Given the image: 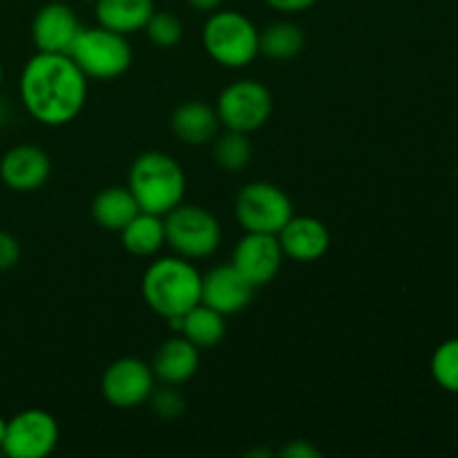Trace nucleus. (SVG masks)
Listing matches in <instances>:
<instances>
[{
    "mask_svg": "<svg viewBox=\"0 0 458 458\" xmlns=\"http://www.w3.org/2000/svg\"><path fill=\"white\" fill-rule=\"evenodd\" d=\"M21 101L27 114L49 128H61L83 112L88 76L70 54L38 52L21 72Z\"/></svg>",
    "mask_w": 458,
    "mask_h": 458,
    "instance_id": "nucleus-1",
    "label": "nucleus"
},
{
    "mask_svg": "<svg viewBox=\"0 0 458 458\" xmlns=\"http://www.w3.org/2000/svg\"><path fill=\"white\" fill-rule=\"evenodd\" d=\"M141 293L157 316L179 318L201 302V273L186 258H159L146 268Z\"/></svg>",
    "mask_w": 458,
    "mask_h": 458,
    "instance_id": "nucleus-2",
    "label": "nucleus"
},
{
    "mask_svg": "<svg viewBox=\"0 0 458 458\" xmlns=\"http://www.w3.org/2000/svg\"><path fill=\"white\" fill-rule=\"evenodd\" d=\"M128 188L146 213L168 215L186 195V173L165 152L150 150L134 159L128 174Z\"/></svg>",
    "mask_w": 458,
    "mask_h": 458,
    "instance_id": "nucleus-3",
    "label": "nucleus"
},
{
    "mask_svg": "<svg viewBox=\"0 0 458 458\" xmlns=\"http://www.w3.org/2000/svg\"><path fill=\"white\" fill-rule=\"evenodd\" d=\"M201 43L217 65L240 70L258 58L259 30L235 9H217L201 30Z\"/></svg>",
    "mask_w": 458,
    "mask_h": 458,
    "instance_id": "nucleus-4",
    "label": "nucleus"
},
{
    "mask_svg": "<svg viewBox=\"0 0 458 458\" xmlns=\"http://www.w3.org/2000/svg\"><path fill=\"white\" fill-rule=\"evenodd\" d=\"M165 244L186 259H204L222 246V224L210 210L197 204H179L164 215Z\"/></svg>",
    "mask_w": 458,
    "mask_h": 458,
    "instance_id": "nucleus-5",
    "label": "nucleus"
},
{
    "mask_svg": "<svg viewBox=\"0 0 458 458\" xmlns=\"http://www.w3.org/2000/svg\"><path fill=\"white\" fill-rule=\"evenodd\" d=\"M70 58L88 79L110 81L125 74L132 65V47L128 36L116 34L106 27L81 30L70 49Z\"/></svg>",
    "mask_w": 458,
    "mask_h": 458,
    "instance_id": "nucleus-6",
    "label": "nucleus"
},
{
    "mask_svg": "<svg viewBox=\"0 0 458 458\" xmlns=\"http://www.w3.org/2000/svg\"><path fill=\"white\" fill-rule=\"evenodd\" d=\"M293 217V201L271 182H250L237 192L235 219L244 233L277 235Z\"/></svg>",
    "mask_w": 458,
    "mask_h": 458,
    "instance_id": "nucleus-7",
    "label": "nucleus"
},
{
    "mask_svg": "<svg viewBox=\"0 0 458 458\" xmlns=\"http://www.w3.org/2000/svg\"><path fill=\"white\" fill-rule=\"evenodd\" d=\"M215 110L224 128L250 134L271 119L273 97L259 81L242 79L222 89Z\"/></svg>",
    "mask_w": 458,
    "mask_h": 458,
    "instance_id": "nucleus-8",
    "label": "nucleus"
},
{
    "mask_svg": "<svg viewBox=\"0 0 458 458\" xmlns=\"http://www.w3.org/2000/svg\"><path fill=\"white\" fill-rule=\"evenodd\" d=\"M58 438V420L49 411L31 407L7 420L3 454L9 458H45L56 450Z\"/></svg>",
    "mask_w": 458,
    "mask_h": 458,
    "instance_id": "nucleus-9",
    "label": "nucleus"
},
{
    "mask_svg": "<svg viewBox=\"0 0 458 458\" xmlns=\"http://www.w3.org/2000/svg\"><path fill=\"white\" fill-rule=\"evenodd\" d=\"M155 371L139 358H119L101 378V394L116 410H134L150 398L155 389Z\"/></svg>",
    "mask_w": 458,
    "mask_h": 458,
    "instance_id": "nucleus-10",
    "label": "nucleus"
},
{
    "mask_svg": "<svg viewBox=\"0 0 458 458\" xmlns=\"http://www.w3.org/2000/svg\"><path fill=\"white\" fill-rule=\"evenodd\" d=\"M282 246L277 235L267 233H244L233 249V268L249 282L253 289L271 284L282 268Z\"/></svg>",
    "mask_w": 458,
    "mask_h": 458,
    "instance_id": "nucleus-11",
    "label": "nucleus"
},
{
    "mask_svg": "<svg viewBox=\"0 0 458 458\" xmlns=\"http://www.w3.org/2000/svg\"><path fill=\"white\" fill-rule=\"evenodd\" d=\"M52 174V161L47 152L31 143L9 148L0 159V179L13 192H34Z\"/></svg>",
    "mask_w": 458,
    "mask_h": 458,
    "instance_id": "nucleus-12",
    "label": "nucleus"
},
{
    "mask_svg": "<svg viewBox=\"0 0 458 458\" xmlns=\"http://www.w3.org/2000/svg\"><path fill=\"white\" fill-rule=\"evenodd\" d=\"M81 30L83 27L74 9L65 3H49L40 7L31 21V40L38 52L70 54Z\"/></svg>",
    "mask_w": 458,
    "mask_h": 458,
    "instance_id": "nucleus-13",
    "label": "nucleus"
},
{
    "mask_svg": "<svg viewBox=\"0 0 458 458\" xmlns=\"http://www.w3.org/2000/svg\"><path fill=\"white\" fill-rule=\"evenodd\" d=\"M253 286L233 268V264H222L201 276V304L226 318L244 311L253 300Z\"/></svg>",
    "mask_w": 458,
    "mask_h": 458,
    "instance_id": "nucleus-14",
    "label": "nucleus"
},
{
    "mask_svg": "<svg viewBox=\"0 0 458 458\" xmlns=\"http://www.w3.org/2000/svg\"><path fill=\"white\" fill-rule=\"evenodd\" d=\"M277 242L282 246L284 258L295 259V262H316L329 250L331 235L329 228L316 217L300 215L291 217L277 233Z\"/></svg>",
    "mask_w": 458,
    "mask_h": 458,
    "instance_id": "nucleus-15",
    "label": "nucleus"
},
{
    "mask_svg": "<svg viewBox=\"0 0 458 458\" xmlns=\"http://www.w3.org/2000/svg\"><path fill=\"white\" fill-rule=\"evenodd\" d=\"M150 367L157 380L179 387L188 383L199 369V349L183 335H174L157 349Z\"/></svg>",
    "mask_w": 458,
    "mask_h": 458,
    "instance_id": "nucleus-16",
    "label": "nucleus"
},
{
    "mask_svg": "<svg viewBox=\"0 0 458 458\" xmlns=\"http://www.w3.org/2000/svg\"><path fill=\"white\" fill-rule=\"evenodd\" d=\"M170 128L174 137L188 146H204L219 134V116L215 107L204 101H186L170 116Z\"/></svg>",
    "mask_w": 458,
    "mask_h": 458,
    "instance_id": "nucleus-17",
    "label": "nucleus"
},
{
    "mask_svg": "<svg viewBox=\"0 0 458 458\" xmlns=\"http://www.w3.org/2000/svg\"><path fill=\"white\" fill-rule=\"evenodd\" d=\"M168 325L174 331H179L183 338L191 340L197 349L217 347L226 335V316L201 302L183 316L170 318Z\"/></svg>",
    "mask_w": 458,
    "mask_h": 458,
    "instance_id": "nucleus-18",
    "label": "nucleus"
},
{
    "mask_svg": "<svg viewBox=\"0 0 458 458\" xmlns=\"http://www.w3.org/2000/svg\"><path fill=\"white\" fill-rule=\"evenodd\" d=\"M98 25L116 34L130 36L143 30L155 13V0H97Z\"/></svg>",
    "mask_w": 458,
    "mask_h": 458,
    "instance_id": "nucleus-19",
    "label": "nucleus"
},
{
    "mask_svg": "<svg viewBox=\"0 0 458 458\" xmlns=\"http://www.w3.org/2000/svg\"><path fill=\"white\" fill-rule=\"evenodd\" d=\"M139 204L128 186H107L94 197L92 217L101 228L112 233H121L125 224L139 213Z\"/></svg>",
    "mask_w": 458,
    "mask_h": 458,
    "instance_id": "nucleus-20",
    "label": "nucleus"
},
{
    "mask_svg": "<svg viewBox=\"0 0 458 458\" xmlns=\"http://www.w3.org/2000/svg\"><path fill=\"white\" fill-rule=\"evenodd\" d=\"M121 242H123V249L130 255H137V258H152V255L159 253L165 244V226L164 217L155 213H146V210H139L125 228L121 231Z\"/></svg>",
    "mask_w": 458,
    "mask_h": 458,
    "instance_id": "nucleus-21",
    "label": "nucleus"
},
{
    "mask_svg": "<svg viewBox=\"0 0 458 458\" xmlns=\"http://www.w3.org/2000/svg\"><path fill=\"white\" fill-rule=\"evenodd\" d=\"M304 49V34L295 22L277 21L259 31V54L273 61H289Z\"/></svg>",
    "mask_w": 458,
    "mask_h": 458,
    "instance_id": "nucleus-22",
    "label": "nucleus"
},
{
    "mask_svg": "<svg viewBox=\"0 0 458 458\" xmlns=\"http://www.w3.org/2000/svg\"><path fill=\"white\" fill-rule=\"evenodd\" d=\"M213 157L215 164L226 173H242L250 164L253 157V146L249 141V134L237 132V130H226L213 139Z\"/></svg>",
    "mask_w": 458,
    "mask_h": 458,
    "instance_id": "nucleus-23",
    "label": "nucleus"
},
{
    "mask_svg": "<svg viewBox=\"0 0 458 458\" xmlns=\"http://www.w3.org/2000/svg\"><path fill=\"white\" fill-rule=\"evenodd\" d=\"M432 376L438 387L458 394V338L438 344L432 356Z\"/></svg>",
    "mask_w": 458,
    "mask_h": 458,
    "instance_id": "nucleus-24",
    "label": "nucleus"
},
{
    "mask_svg": "<svg viewBox=\"0 0 458 458\" xmlns=\"http://www.w3.org/2000/svg\"><path fill=\"white\" fill-rule=\"evenodd\" d=\"M146 34L148 40H150L155 47L161 49H170V47H177L182 43V36H183V25L174 13L170 12H157L150 16V21L146 22Z\"/></svg>",
    "mask_w": 458,
    "mask_h": 458,
    "instance_id": "nucleus-25",
    "label": "nucleus"
},
{
    "mask_svg": "<svg viewBox=\"0 0 458 458\" xmlns=\"http://www.w3.org/2000/svg\"><path fill=\"white\" fill-rule=\"evenodd\" d=\"M148 403H150L152 411H155L159 419L165 420L179 419V416L183 414V410H186V401H183V396L179 394V389L174 387V385H164L161 389L155 387L150 398H148Z\"/></svg>",
    "mask_w": 458,
    "mask_h": 458,
    "instance_id": "nucleus-26",
    "label": "nucleus"
},
{
    "mask_svg": "<svg viewBox=\"0 0 458 458\" xmlns=\"http://www.w3.org/2000/svg\"><path fill=\"white\" fill-rule=\"evenodd\" d=\"M21 259V244L7 231H0V271H9Z\"/></svg>",
    "mask_w": 458,
    "mask_h": 458,
    "instance_id": "nucleus-27",
    "label": "nucleus"
},
{
    "mask_svg": "<svg viewBox=\"0 0 458 458\" xmlns=\"http://www.w3.org/2000/svg\"><path fill=\"white\" fill-rule=\"evenodd\" d=\"M282 456L286 458H318L320 456V450L313 447L309 441H291L289 445L282 450Z\"/></svg>",
    "mask_w": 458,
    "mask_h": 458,
    "instance_id": "nucleus-28",
    "label": "nucleus"
},
{
    "mask_svg": "<svg viewBox=\"0 0 458 458\" xmlns=\"http://www.w3.org/2000/svg\"><path fill=\"white\" fill-rule=\"evenodd\" d=\"M268 7L277 9V12H286V13H295V12H304V9L313 7L318 0H264Z\"/></svg>",
    "mask_w": 458,
    "mask_h": 458,
    "instance_id": "nucleus-29",
    "label": "nucleus"
},
{
    "mask_svg": "<svg viewBox=\"0 0 458 458\" xmlns=\"http://www.w3.org/2000/svg\"><path fill=\"white\" fill-rule=\"evenodd\" d=\"M224 0H188V4H191L192 9H197V12H204V13H213L217 12L219 7H222Z\"/></svg>",
    "mask_w": 458,
    "mask_h": 458,
    "instance_id": "nucleus-30",
    "label": "nucleus"
},
{
    "mask_svg": "<svg viewBox=\"0 0 458 458\" xmlns=\"http://www.w3.org/2000/svg\"><path fill=\"white\" fill-rule=\"evenodd\" d=\"M4 432H7V420L0 416V450H3V441H4Z\"/></svg>",
    "mask_w": 458,
    "mask_h": 458,
    "instance_id": "nucleus-31",
    "label": "nucleus"
},
{
    "mask_svg": "<svg viewBox=\"0 0 458 458\" xmlns=\"http://www.w3.org/2000/svg\"><path fill=\"white\" fill-rule=\"evenodd\" d=\"M0 88H3V65H0Z\"/></svg>",
    "mask_w": 458,
    "mask_h": 458,
    "instance_id": "nucleus-32",
    "label": "nucleus"
},
{
    "mask_svg": "<svg viewBox=\"0 0 458 458\" xmlns=\"http://www.w3.org/2000/svg\"><path fill=\"white\" fill-rule=\"evenodd\" d=\"M0 456H4V454H3V450H0Z\"/></svg>",
    "mask_w": 458,
    "mask_h": 458,
    "instance_id": "nucleus-33",
    "label": "nucleus"
},
{
    "mask_svg": "<svg viewBox=\"0 0 458 458\" xmlns=\"http://www.w3.org/2000/svg\"><path fill=\"white\" fill-rule=\"evenodd\" d=\"M92 3H97V0H92Z\"/></svg>",
    "mask_w": 458,
    "mask_h": 458,
    "instance_id": "nucleus-34",
    "label": "nucleus"
}]
</instances>
